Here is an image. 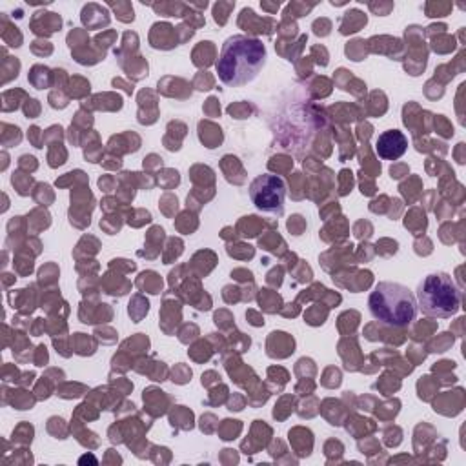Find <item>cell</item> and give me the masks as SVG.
<instances>
[{"instance_id":"1","label":"cell","mask_w":466,"mask_h":466,"mask_svg":"<svg viewBox=\"0 0 466 466\" xmlns=\"http://www.w3.org/2000/svg\"><path fill=\"white\" fill-rule=\"evenodd\" d=\"M266 64V47L260 40L233 35L222 47L217 60V73L222 84L238 87L249 84Z\"/></svg>"},{"instance_id":"2","label":"cell","mask_w":466,"mask_h":466,"mask_svg":"<svg viewBox=\"0 0 466 466\" xmlns=\"http://www.w3.org/2000/svg\"><path fill=\"white\" fill-rule=\"evenodd\" d=\"M373 319L386 326L404 328L415 320L417 299L399 282H379L368 299Z\"/></svg>"},{"instance_id":"3","label":"cell","mask_w":466,"mask_h":466,"mask_svg":"<svg viewBox=\"0 0 466 466\" xmlns=\"http://www.w3.org/2000/svg\"><path fill=\"white\" fill-rule=\"evenodd\" d=\"M417 308L435 319H450L461 308V291L448 273H430L419 284Z\"/></svg>"},{"instance_id":"4","label":"cell","mask_w":466,"mask_h":466,"mask_svg":"<svg viewBox=\"0 0 466 466\" xmlns=\"http://www.w3.org/2000/svg\"><path fill=\"white\" fill-rule=\"evenodd\" d=\"M249 198L257 209L271 215H280L284 211L286 184L277 175H258L249 184Z\"/></svg>"},{"instance_id":"5","label":"cell","mask_w":466,"mask_h":466,"mask_svg":"<svg viewBox=\"0 0 466 466\" xmlns=\"http://www.w3.org/2000/svg\"><path fill=\"white\" fill-rule=\"evenodd\" d=\"M408 149V138L399 129H388L379 135L375 142V151L384 160H397Z\"/></svg>"}]
</instances>
